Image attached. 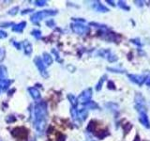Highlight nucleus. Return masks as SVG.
<instances>
[{
	"mask_svg": "<svg viewBox=\"0 0 150 141\" xmlns=\"http://www.w3.org/2000/svg\"><path fill=\"white\" fill-rule=\"evenodd\" d=\"M25 26H26V23L25 21L21 22L20 24H17V25H13L12 31H14V32H23V30L25 29Z\"/></svg>",
	"mask_w": 150,
	"mask_h": 141,
	"instance_id": "2eb2a0df",
	"label": "nucleus"
},
{
	"mask_svg": "<svg viewBox=\"0 0 150 141\" xmlns=\"http://www.w3.org/2000/svg\"><path fill=\"white\" fill-rule=\"evenodd\" d=\"M31 34H32V36H34L37 40H40V38H41V32H40V30H38V29L33 30V31L31 32Z\"/></svg>",
	"mask_w": 150,
	"mask_h": 141,
	"instance_id": "4be33fe9",
	"label": "nucleus"
},
{
	"mask_svg": "<svg viewBox=\"0 0 150 141\" xmlns=\"http://www.w3.org/2000/svg\"><path fill=\"white\" fill-rule=\"evenodd\" d=\"M71 29L74 33L79 35H83L89 31V27L83 26L81 23H74L71 25Z\"/></svg>",
	"mask_w": 150,
	"mask_h": 141,
	"instance_id": "423d86ee",
	"label": "nucleus"
},
{
	"mask_svg": "<svg viewBox=\"0 0 150 141\" xmlns=\"http://www.w3.org/2000/svg\"><path fill=\"white\" fill-rule=\"evenodd\" d=\"M7 76V68L5 66H0V80H6Z\"/></svg>",
	"mask_w": 150,
	"mask_h": 141,
	"instance_id": "f3484780",
	"label": "nucleus"
},
{
	"mask_svg": "<svg viewBox=\"0 0 150 141\" xmlns=\"http://www.w3.org/2000/svg\"><path fill=\"white\" fill-rule=\"evenodd\" d=\"M46 25L48 26L49 27H54V26H55L54 20H50V21H47V22H46Z\"/></svg>",
	"mask_w": 150,
	"mask_h": 141,
	"instance_id": "c85d7f7f",
	"label": "nucleus"
},
{
	"mask_svg": "<svg viewBox=\"0 0 150 141\" xmlns=\"http://www.w3.org/2000/svg\"><path fill=\"white\" fill-rule=\"evenodd\" d=\"M144 84L146 85V86L150 87V75L148 76H145V80H144Z\"/></svg>",
	"mask_w": 150,
	"mask_h": 141,
	"instance_id": "7c9ffc66",
	"label": "nucleus"
},
{
	"mask_svg": "<svg viewBox=\"0 0 150 141\" xmlns=\"http://www.w3.org/2000/svg\"><path fill=\"white\" fill-rule=\"evenodd\" d=\"M107 78V75L106 74H104L103 76L100 79V81H98V83L97 84V86H96V89H97V91H100V89H101V88H102V86H103V83H104V81H105V79Z\"/></svg>",
	"mask_w": 150,
	"mask_h": 141,
	"instance_id": "6ab92c4d",
	"label": "nucleus"
},
{
	"mask_svg": "<svg viewBox=\"0 0 150 141\" xmlns=\"http://www.w3.org/2000/svg\"><path fill=\"white\" fill-rule=\"evenodd\" d=\"M139 114H140V117H139L140 122L145 127V128L149 129L150 128V121L148 120V117H147L146 112H140Z\"/></svg>",
	"mask_w": 150,
	"mask_h": 141,
	"instance_id": "9d476101",
	"label": "nucleus"
},
{
	"mask_svg": "<svg viewBox=\"0 0 150 141\" xmlns=\"http://www.w3.org/2000/svg\"><path fill=\"white\" fill-rule=\"evenodd\" d=\"M14 24L11 23V22H6V23H0V26L2 27H8V26H13Z\"/></svg>",
	"mask_w": 150,
	"mask_h": 141,
	"instance_id": "bb28decb",
	"label": "nucleus"
},
{
	"mask_svg": "<svg viewBox=\"0 0 150 141\" xmlns=\"http://www.w3.org/2000/svg\"><path fill=\"white\" fill-rule=\"evenodd\" d=\"M23 47L25 49V54L26 56H30L32 54V45L28 41H23Z\"/></svg>",
	"mask_w": 150,
	"mask_h": 141,
	"instance_id": "4468645a",
	"label": "nucleus"
},
{
	"mask_svg": "<svg viewBox=\"0 0 150 141\" xmlns=\"http://www.w3.org/2000/svg\"><path fill=\"white\" fill-rule=\"evenodd\" d=\"M130 41H131V42H133V43H136V44H137L138 46H141V45H142V43H141V42H140V40H139V39L130 40Z\"/></svg>",
	"mask_w": 150,
	"mask_h": 141,
	"instance_id": "72a5a7b5",
	"label": "nucleus"
},
{
	"mask_svg": "<svg viewBox=\"0 0 150 141\" xmlns=\"http://www.w3.org/2000/svg\"><path fill=\"white\" fill-rule=\"evenodd\" d=\"M134 3H139L138 6H143V4H142L143 2L142 1H134Z\"/></svg>",
	"mask_w": 150,
	"mask_h": 141,
	"instance_id": "58836bf2",
	"label": "nucleus"
},
{
	"mask_svg": "<svg viewBox=\"0 0 150 141\" xmlns=\"http://www.w3.org/2000/svg\"><path fill=\"white\" fill-rule=\"evenodd\" d=\"M43 60L46 63V65H48V66H50L53 63V58H52V56L48 53H43Z\"/></svg>",
	"mask_w": 150,
	"mask_h": 141,
	"instance_id": "a211bd4d",
	"label": "nucleus"
},
{
	"mask_svg": "<svg viewBox=\"0 0 150 141\" xmlns=\"http://www.w3.org/2000/svg\"><path fill=\"white\" fill-rule=\"evenodd\" d=\"M58 141H65V136L64 135H60V138Z\"/></svg>",
	"mask_w": 150,
	"mask_h": 141,
	"instance_id": "4c0bfd02",
	"label": "nucleus"
},
{
	"mask_svg": "<svg viewBox=\"0 0 150 141\" xmlns=\"http://www.w3.org/2000/svg\"><path fill=\"white\" fill-rule=\"evenodd\" d=\"M11 135L17 138L25 139L28 135V131L25 128H23V127H21V128H15L11 132Z\"/></svg>",
	"mask_w": 150,
	"mask_h": 141,
	"instance_id": "0eeeda50",
	"label": "nucleus"
},
{
	"mask_svg": "<svg viewBox=\"0 0 150 141\" xmlns=\"http://www.w3.org/2000/svg\"><path fill=\"white\" fill-rule=\"evenodd\" d=\"M52 52H53V53H54V54L55 55V58H56V60H57V61H58V62H60V63H61V62H62V61H63V60H62V59H61V58H59V55H58V53H57V52H56V51H55V49H53V50H52Z\"/></svg>",
	"mask_w": 150,
	"mask_h": 141,
	"instance_id": "cd10ccee",
	"label": "nucleus"
},
{
	"mask_svg": "<svg viewBox=\"0 0 150 141\" xmlns=\"http://www.w3.org/2000/svg\"><path fill=\"white\" fill-rule=\"evenodd\" d=\"M31 11H34V9H23V11L21 12L23 15H25V14H26V13H29V12H31Z\"/></svg>",
	"mask_w": 150,
	"mask_h": 141,
	"instance_id": "2f4dec72",
	"label": "nucleus"
},
{
	"mask_svg": "<svg viewBox=\"0 0 150 141\" xmlns=\"http://www.w3.org/2000/svg\"><path fill=\"white\" fill-rule=\"evenodd\" d=\"M68 99L69 101L70 102V103H71V106L73 107H77V105H78V102H77V99L75 98L72 94H69L68 95Z\"/></svg>",
	"mask_w": 150,
	"mask_h": 141,
	"instance_id": "aec40b11",
	"label": "nucleus"
},
{
	"mask_svg": "<svg viewBox=\"0 0 150 141\" xmlns=\"http://www.w3.org/2000/svg\"><path fill=\"white\" fill-rule=\"evenodd\" d=\"M6 56V51L4 48H0V62H2Z\"/></svg>",
	"mask_w": 150,
	"mask_h": 141,
	"instance_id": "a878e982",
	"label": "nucleus"
},
{
	"mask_svg": "<svg viewBox=\"0 0 150 141\" xmlns=\"http://www.w3.org/2000/svg\"><path fill=\"white\" fill-rule=\"evenodd\" d=\"M77 112H78L77 108L71 106V108H70V115H71V118H72V119H73L74 120H78Z\"/></svg>",
	"mask_w": 150,
	"mask_h": 141,
	"instance_id": "412c9836",
	"label": "nucleus"
},
{
	"mask_svg": "<svg viewBox=\"0 0 150 141\" xmlns=\"http://www.w3.org/2000/svg\"><path fill=\"white\" fill-rule=\"evenodd\" d=\"M7 33L3 31V30H0V39H5V38H7Z\"/></svg>",
	"mask_w": 150,
	"mask_h": 141,
	"instance_id": "c756f323",
	"label": "nucleus"
},
{
	"mask_svg": "<svg viewBox=\"0 0 150 141\" xmlns=\"http://www.w3.org/2000/svg\"><path fill=\"white\" fill-rule=\"evenodd\" d=\"M18 11H19V7H14L11 9H9V11H8V13L9 14V15L14 16V15H16V14L18 13Z\"/></svg>",
	"mask_w": 150,
	"mask_h": 141,
	"instance_id": "b1692460",
	"label": "nucleus"
},
{
	"mask_svg": "<svg viewBox=\"0 0 150 141\" xmlns=\"http://www.w3.org/2000/svg\"><path fill=\"white\" fill-rule=\"evenodd\" d=\"M98 55H100L102 58H107L110 62H115L117 60V56H115L114 54H112V52L110 50H101L100 53H98Z\"/></svg>",
	"mask_w": 150,
	"mask_h": 141,
	"instance_id": "6e6552de",
	"label": "nucleus"
},
{
	"mask_svg": "<svg viewBox=\"0 0 150 141\" xmlns=\"http://www.w3.org/2000/svg\"><path fill=\"white\" fill-rule=\"evenodd\" d=\"M108 88H109L110 89H115V84L112 83V82H109L108 83Z\"/></svg>",
	"mask_w": 150,
	"mask_h": 141,
	"instance_id": "c9c22d12",
	"label": "nucleus"
},
{
	"mask_svg": "<svg viewBox=\"0 0 150 141\" xmlns=\"http://www.w3.org/2000/svg\"><path fill=\"white\" fill-rule=\"evenodd\" d=\"M93 8L95 9L97 11H98V12H107V11H109V9H108L105 6H103V5L100 1H95V2H94Z\"/></svg>",
	"mask_w": 150,
	"mask_h": 141,
	"instance_id": "f8f14e48",
	"label": "nucleus"
},
{
	"mask_svg": "<svg viewBox=\"0 0 150 141\" xmlns=\"http://www.w3.org/2000/svg\"><path fill=\"white\" fill-rule=\"evenodd\" d=\"M56 14H57V11H54V9H44V11L35 12L31 16L30 20L34 24H39V22L40 20H42V19H44L45 17L54 16Z\"/></svg>",
	"mask_w": 150,
	"mask_h": 141,
	"instance_id": "f03ea898",
	"label": "nucleus"
},
{
	"mask_svg": "<svg viewBox=\"0 0 150 141\" xmlns=\"http://www.w3.org/2000/svg\"><path fill=\"white\" fill-rule=\"evenodd\" d=\"M34 3L38 7H43L47 4V1H45V0H37V1H35Z\"/></svg>",
	"mask_w": 150,
	"mask_h": 141,
	"instance_id": "393cba45",
	"label": "nucleus"
},
{
	"mask_svg": "<svg viewBox=\"0 0 150 141\" xmlns=\"http://www.w3.org/2000/svg\"><path fill=\"white\" fill-rule=\"evenodd\" d=\"M135 109L139 113L140 112H146V107H145V101L144 98L141 95V93H137L135 95Z\"/></svg>",
	"mask_w": 150,
	"mask_h": 141,
	"instance_id": "7ed1b4c3",
	"label": "nucleus"
},
{
	"mask_svg": "<svg viewBox=\"0 0 150 141\" xmlns=\"http://www.w3.org/2000/svg\"><path fill=\"white\" fill-rule=\"evenodd\" d=\"M128 77L131 82H133L135 84L138 85H143L144 83L145 76L144 75H137V74H128Z\"/></svg>",
	"mask_w": 150,
	"mask_h": 141,
	"instance_id": "1a4fd4ad",
	"label": "nucleus"
},
{
	"mask_svg": "<svg viewBox=\"0 0 150 141\" xmlns=\"http://www.w3.org/2000/svg\"><path fill=\"white\" fill-rule=\"evenodd\" d=\"M28 92L31 95V97L34 99V100H39L40 99V92L39 91V89L36 88H28Z\"/></svg>",
	"mask_w": 150,
	"mask_h": 141,
	"instance_id": "ddd939ff",
	"label": "nucleus"
},
{
	"mask_svg": "<svg viewBox=\"0 0 150 141\" xmlns=\"http://www.w3.org/2000/svg\"><path fill=\"white\" fill-rule=\"evenodd\" d=\"M106 2H107V3H109V4L111 5V6H115V2H114V1H110V0H107Z\"/></svg>",
	"mask_w": 150,
	"mask_h": 141,
	"instance_id": "e433bc0d",
	"label": "nucleus"
},
{
	"mask_svg": "<svg viewBox=\"0 0 150 141\" xmlns=\"http://www.w3.org/2000/svg\"><path fill=\"white\" fill-rule=\"evenodd\" d=\"M11 43L16 47V48L18 50H20L21 49V44L20 43H17V42H15V41H11Z\"/></svg>",
	"mask_w": 150,
	"mask_h": 141,
	"instance_id": "473e14b6",
	"label": "nucleus"
},
{
	"mask_svg": "<svg viewBox=\"0 0 150 141\" xmlns=\"http://www.w3.org/2000/svg\"><path fill=\"white\" fill-rule=\"evenodd\" d=\"M34 63L37 66V68H38V70H39V72H40L41 76L43 78H48L49 73H48V72H47V70L45 68V65L43 62H42V59L40 58V56H36V58H34Z\"/></svg>",
	"mask_w": 150,
	"mask_h": 141,
	"instance_id": "20e7f679",
	"label": "nucleus"
},
{
	"mask_svg": "<svg viewBox=\"0 0 150 141\" xmlns=\"http://www.w3.org/2000/svg\"><path fill=\"white\" fill-rule=\"evenodd\" d=\"M33 114H34L33 125H34L35 129L39 133H43L47 123V115H48V109H47L46 102L42 101L36 103Z\"/></svg>",
	"mask_w": 150,
	"mask_h": 141,
	"instance_id": "f257e3e1",
	"label": "nucleus"
},
{
	"mask_svg": "<svg viewBox=\"0 0 150 141\" xmlns=\"http://www.w3.org/2000/svg\"><path fill=\"white\" fill-rule=\"evenodd\" d=\"M108 70H112L114 73H124V70H116V69H112V68H108Z\"/></svg>",
	"mask_w": 150,
	"mask_h": 141,
	"instance_id": "f704fd0d",
	"label": "nucleus"
},
{
	"mask_svg": "<svg viewBox=\"0 0 150 141\" xmlns=\"http://www.w3.org/2000/svg\"><path fill=\"white\" fill-rule=\"evenodd\" d=\"M83 105L86 107H87L88 109H98V108H100V106L98 105V103H96L93 101H89L86 103H84Z\"/></svg>",
	"mask_w": 150,
	"mask_h": 141,
	"instance_id": "dca6fc26",
	"label": "nucleus"
},
{
	"mask_svg": "<svg viewBox=\"0 0 150 141\" xmlns=\"http://www.w3.org/2000/svg\"><path fill=\"white\" fill-rule=\"evenodd\" d=\"M118 6H119L121 9H125V11H129V9H130V8H129L124 1H118Z\"/></svg>",
	"mask_w": 150,
	"mask_h": 141,
	"instance_id": "5701e85b",
	"label": "nucleus"
},
{
	"mask_svg": "<svg viewBox=\"0 0 150 141\" xmlns=\"http://www.w3.org/2000/svg\"><path fill=\"white\" fill-rule=\"evenodd\" d=\"M91 97H92V88H86L80 94V96L77 98V102L82 103V105H84L87 102H89L91 100Z\"/></svg>",
	"mask_w": 150,
	"mask_h": 141,
	"instance_id": "39448f33",
	"label": "nucleus"
},
{
	"mask_svg": "<svg viewBox=\"0 0 150 141\" xmlns=\"http://www.w3.org/2000/svg\"><path fill=\"white\" fill-rule=\"evenodd\" d=\"M87 116H88V111L86 109V108H82L81 110H78V112H77L78 121L80 122V123H81L82 121L86 120Z\"/></svg>",
	"mask_w": 150,
	"mask_h": 141,
	"instance_id": "9b49d317",
	"label": "nucleus"
},
{
	"mask_svg": "<svg viewBox=\"0 0 150 141\" xmlns=\"http://www.w3.org/2000/svg\"><path fill=\"white\" fill-rule=\"evenodd\" d=\"M0 141H2V139H1V138H0Z\"/></svg>",
	"mask_w": 150,
	"mask_h": 141,
	"instance_id": "ea45409f",
	"label": "nucleus"
}]
</instances>
